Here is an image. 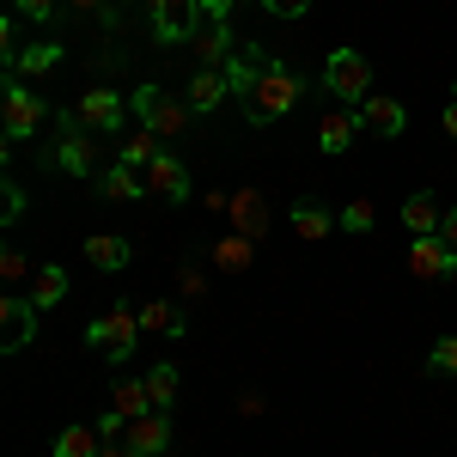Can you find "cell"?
<instances>
[{"instance_id": "4dcf8cb0", "label": "cell", "mask_w": 457, "mask_h": 457, "mask_svg": "<svg viewBox=\"0 0 457 457\" xmlns=\"http://www.w3.org/2000/svg\"><path fill=\"white\" fill-rule=\"evenodd\" d=\"M68 0H12V19H31V25H49Z\"/></svg>"}, {"instance_id": "ba28073f", "label": "cell", "mask_w": 457, "mask_h": 457, "mask_svg": "<svg viewBox=\"0 0 457 457\" xmlns=\"http://www.w3.org/2000/svg\"><path fill=\"white\" fill-rule=\"evenodd\" d=\"M73 110H79V122H86L92 135H122V129H129V98L110 92V86H92Z\"/></svg>"}, {"instance_id": "f35d334b", "label": "cell", "mask_w": 457, "mask_h": 457, "mask_svg": "<svg viewBox=\"0 0 457 457\" xmlns=\"http://www.w3.org/2000/svg\"><path fill=\"white\" fill-rule=\"evenodd\" d=\"M439 238H445V245H452V250H457V208H452V213H445V226H439Z\"/></svg>"}, {"instance_id": "5bb4252c", "label": "cell", "mask_w": 457, "mask_h": 457, "mask_svg": "<svg viewBox=\"0 0 457 457\" xmlns=\"http://www.w3.org/2000/svg\"><path fill=\"white\" fill-rule=\"evenodd\" d=\"M226 92H232V86H226V68H195L189 86H183V104L195 110V116H208V110L226 104Z\"/></svg>"}, {"instance_id": "ac0fdd59", "label": "cell", "mask_w": 457, "mask_h": 457, "mask_svg": "<svg viewBox=\"0 0 457 457\" xmlns=\"http://www.w3.org/2000/svg\"><path fill=\"white\" fill-rule=\"evenodd\" d=\"M238 49H232V19H208V31H195V62L202 68H226Z\"/></svg>"}, {"instance_id": "52a82bcc", "label": "cell", "mask_w": 457, "mask_h": 457, "mask_svg": "<svg viewBox=\"0 0 457 457\" xmlns=\"http://www.w3.org/2000/svg\"><path fill=\"white\" fill-rule=\"evenodd\" d=\"M146 19L159 43H195V19H202V0H146Z\"/></svg>"}, {"instance_id": "3957f363", "label": "cell", "mask_w": 457, "mask_h": 457, "mask_svg": "<svg viewBox=\"0 0 457 457\" xmlns=\"http://www.w3.org/2000/svg\"><path fill=\"white\" fill-rule=\"evenodd\" d=\"M135 336H141V312H129V305H116V312H104V317H92V323H86V348L104 353L110 366H129Z\"/></svg>"}, {"instance_id": "60d3db41", "label": "cell", "mask_w": 457, "mask_h": 457, "mask_svg": "<svg viewBox=\"0 0 457 457\" xmlns=\"http://www.w3.org/2000/svg\"><path fill=\"white\" fill-rule=\"evenodd\" d=\"M98 457H135V452H129V445H104Z\"/></svg>"}, {"instance_id": "d6986e66", "label": "cell", "mask_w": 457, "mask_h": 457, "mask_svg": "<svg viewBox=\"0 0 457 457\" xmlns=\"http://www.w3.org/2000/svg\"><path fill=\"white\" fill-rule=\"evenodd\" d=\"M98 189H104L110 202H146V195H153V189H146V171L122 165V159H116V165H110V171L98 177Z\"/></svg>"}, {"instance_id": "83f0119b", "label": "cell", "mask_w": 457, "mask_h": 457, "mask_svg": "<svg viewBox=\"0 0 457 457\" xmlns=\"http://www.w3.org/2000/svg\"><path fill=\"white\" fill-rule=\"evenodd\" d=\"M141 329H153V336H183V312H177L171 299H153V305H141Z\"/></svg>"}, {"instance_id": "d6a6232c", "label": "cell", "mask_w": 457, "mask_h": 457, "mask_svg": "<svg viewBox=\"0 0 457 457\" xmlns=\"http://www.w3.org/2000/svg\"><path fill=\"white\" fill-rule=\"evenodd\" d=\"M0 275H6V281H25V275H31V262H25V250H19V245L0 250Z\"/></svg>"}, {"instance_id": "d590c367", "label": "cell", "mask_w": 457, "mask_h": 457, "mask_svg": "<svg viewBox=\"0 0 457 457\" xmlns=\"http://www.w3.org/2000/svg\"><path fill=\"white\" fill-rule=\"evenodd\" d=\"M177 281H183V293H189V299H195V293H202V269H195V262H183V269H177Z\"/></svg>"}, {"instance_id": "b9f144b4", "label": "cell", "mask_w": 457, "mask_h": 457, "mask_svg": "<svg viewBox=\"0 0 457 457\" xmlns=\"http://www.w3.org/2000/svg\"><path fill=\"white\" fill-rule=\"evenodd\" d=\"M452 98H457V79H452Z\"/></svg>"}, {"instance_id": "4fadbf2b", "label": "cell", "mask_w": 457, "mask_h": 457, "mask_svg": "<svg viewBox=\"0 0 457 457\" xmlns=\"http://www.w3.org/2000/svg\"><path fill=\"white\" fill-rule=\"evenodd\" d=\"M353 135H360V110H348V104L329 110V116L317 122V153H323V159H342L353 146Z\"/></svg>"}, {"instance_id": "4316f807", "label": "cell", "mask_w": 457, "mask_h": 457, "mask_svg": "<svg viewBox=\"0 0 457 457\" xmlns=\"http://www.w3.org/2000/svg\"><path fill=\"white\" fill-rule=\"evenodd\" d=\"M159 153H165V146H159V135H153V129H135V135H122V165H135V171H146Z\"/></svg>"}, {"instance_id": "277c9868", "label": "cell", "mask_w": 457, "mask_h": 457, "mask_svg": "<svg viewBox=\"0 0 457 457\" xmlns=\"http://www.w3.org/2000/svg\"><path fill=\"white\" fill-rule=\"evenodd\" d=\"M43 116H49V110H43V98H37L19 73H6V92H0V135H6V146L31 141Z\"/></svg>"}, {"instance_id": "30bf717a", "label": "cell", "mask_w": 457, "mask_h": 457, "mask_svg": "<svg viewBox=\"0 0 457 457\" xmlns=\"http://www.w3.org/2000/svg\"><path fill=\"white\" fill-rule=\"evenodd\" d=\"M37 317H43V312L31 305V293H6V299H0V348L19 353L37 336Z\"/></svg>"}, {"instance_id": "f1b7e54d", "label": "cell", "mask_w": 457, "mask_h": 457, "mask_svg": "<svg viewBox=\"0 0 457 457\" xmlns=\"http://www.w3.org/2000/svg\"><path fill=\"white\" fill-rule=\"evenodd\" d=\"M177 378H183V372H177L171 360H159V366L146 372V390H153V409H171V403H177Z\"/></svg>"}, {"instance_id": "e575fe53", "label": "cell", "mask_w": 457, "mask_h": 457, "mask_svg": "<svg viewBox=\"0 0 457 457\" xmlns=\"http://www.w3.org/2000/svg\"><path fill=\"white\" fill-rule=\"evenodd\" d=\"M256 6H262L269 19H305V12H312V0H256Z\"/></svg>"}, {"instance_id": "1f68e13d", "label": "cell", "mask_w": 457, "mask_h": 457, "mask_svg": "<svg viewBox=\"0 0 457 457\" xmlns=\"http://www.w3.org/2000/svg\"><path fill=\"white\" fill-rule=\"evenodd\" d=\"M427 366L452 378V372H457V336H439V342H433V353H427Z\"/></svg>"}, {"instance_id": "5b68a950", "label": "cell", "mask_w": 457, "mask_h": 457, "mask_svg": "<svg viewBox=\"0 0 457 457\" xmlns=\"http://www.w3.org/2000/svg\"><path fill=\"white\" fill-rule=\"evenodd\" d=\"M135 116H141V129H153L159 141H171V135L189 129V116H195V110L183 104V98H171L165 86H135Z\"/></svg>"}, {"instance_id": "8fae6325", "label": "cell", "mask_w": 457, "mask_h": 457, "mask_svg": "<svg viewBox=\"0 0 457 457\" xmlns=\"http://www.w3.org/2000/svg\"><path fill=\"white\" fill-rule=\"evenodd\" d=\"M409 269L421 275V281H445V275H457V250L433 232V238H415L409 245Z\"/></svg>"}, {"instance_id": "ab89813d", "label": "cell", "mask_w": 457, "mask_h": 457, "mask_svg": "<svg viewBox=\"0 0 457 457\" xmlns=\"http://www.w3.org/2000/svg\"><path fill=\"white\" fill-rule=\"evenodd\" d=\"M445 135L457 141V98H445Z\"/></svg>"}, {"instance_id": "7402d4cb", "label": "cell", "mask_w": 457, "mask_h": 457, "mask_svg": "<svg viewBox=\"0 0 457 457\" xmlns=\"http://www.w3.org/2000/svg\"><path fill=\"white\" fill-rule=\"evenodd\" d=\"M110 409H116V415H129V421L153 415V390H146V378H116V390H110Z\"/></svg>"}, {"instance_id": "484cf974", "label": "cell", "mask_w": 457, "mask_h": 457, "mask_svg": "<svg viewBox=\"0 0 457 457\" xmlns=\"http://www.w3.org/2000/svg\"><path fill=\"white\" fill-rule=\"evenodd\" d=\"M98 452H104L98 427H62L55 433V457H98Z\"/></svg>"}, {"instance_id": "6da1fadb", "label": "cell", "mask_w": 457, "mask_h": 457, "mask_svg": "<svg viewBox=\"0 0 457 457\" xmlns=\"http://www.w3.org/2000/svg\"><path fill=\"white\" fill-rule=\"evenodd\" d=\"M305 98V79L287 68V62H275V55H262V68H256V79L245 86V98H238V110H245L250 129H269V122H281L287 110Z\"/></svg>"}, {"instance_id": "836d02e7", "label": "cell", "mask_w": 457, "mask_h": 457, "mask_svg": "<svg viewBox=\"0 0 457 457\" xmlns=\"http://www.w3.org/2000/svg\"><path fill=\"white\" fill-rule=\"evenodd\" d=\"M98 439H104V445H122V439H129V415H116V409L98 415Z\"/></svg>"}, {"instance_id": "d4e9b609", "label": "cell", "mask_w": 457, "mask_h": 457, "mask_svg": "<svg viewBox=\"0 0 457 457\" xmlns=\"http://www.w3.org/2000/svg\"><path fill=\"white\" fill-rule=\"evenodd\" d=\"M403 226H409L415 238H433V232L445 226V213H439L433 195H409V202H403Z\"/></svg>"}, {"instance_id": "9a60e30c", "label": "cell", "mask_w": 457, "mask_h": 457, "mask_svg": "<svg viewBox=\"0 0 457 457\" xmlns=\"http://www.w3.org/2000/svg\"><path fill=\"white\" fill-rule=\"evenodd\" d=\"M146 189H153L159 202H183V195H189V171H183V159H177V153H159V159L146 165Z\"/></svg>"}, {"instance_id": "8d00e7d4", "label": "cell", "mask_w": 457, "mask_h": 457, "mask_svg": "<svg viewBox=\"0 0 457 457\" xmlns=\"http://www.w3.org/2000/svg\"><path fill=\"white\" fill-rule=\"evenodd\" d=\"M232 6H245V0H202V12H208V19H232Z\"/></svg>"}, {"instance_id": "2e32d148", "label": "cell", "mask_w": 457, "mask_h": 457, "mask_svg": "<svg viewBox=\"0 0 457 457\" xmlns=\"http://www.w3.org/2000/svg\"><path fill=\"white\" fill-rule=\"evenodd\" d=\"M86 262L104 269V275H122V269L135 262V245H129L122 232H92V238H86Z\"/></svg>"}, {"instance_id": "7a4b0ae2", "label": "cell", "mask_w": 457, "mask_h": 457, "mask_svg": "<svg viewBox=\"0 0 457 457\" xmlns=\"http://www.w3.org/2000/svg\"><path fill=\"white\" fill-rule=\"evenodd\" d=\"M323 92H329L336 104L360 110L372 98V62H366L360 49H329V62H323Z\"/></svg>"}, {"instance_id": "9c48e42d", "label": "cell", "mask_w": 457, "mask_h": 457, "mask_svg": "<svg viewBox=\"0 0 457 457\" xmlns=\"http://www.w3.org/2000/svg\"><path fill=\"white\" fill-rule=\"evenodd\" d=\"M226 213H232V232H245V238H262L269 226H275V208H269V195L245 183V189H232L226 195Z\"/></svg>"}, {"instance_id": "7c38bea8", "label": "cell", "mask_w": 457, "mask_h": 457, "mask_svg": "<svg viewBox=\"0 0 457 457\" xmlns=\"http://www.w3.org/2000/svg\"><path fill=\"white\" fill-rule=\"evenodd\" d=\"M135 457H165L171 452V415L165 409H153V415H141V421H129V439H122Z\"/></svg>"}, {"instance_id": "f546056e", "label": "cell", "mask_w": 457, "mask_h": 457, "mask_svg": "<svg viewBox=\"0 0 457 457\" xmlns=\"http://www.w3.org/2000/svg\"><path fill=\"white\" fill-rule=\"evenodd\" d=\"M372 226H378V208L366 195H353L348 208H342V232H372Z\"/></svg>"}, {"instance_id": "e0dca14e", "label": "cell", "mask_w": 457, "mask_h": 457, "mask_svg": "<svg viewBox=\"0 0 457 457\" xmlns=\"http://www.w3.org/2000/svg\"><path fill=\"white\" fill-rule=\"evenodd\" d=\"M403 122H409V110L396 104V98H385V92H372V98L360 104V129H372L378 141H390V135H403Z\"/></svg>"}, {"instance_id": "ffe728a7", "label": "cell", "mask_w": 457, "mask_h": 457, "mask_svg": "<svg viewBox=\"0 0 457 457\" xmlns=\"http://www.w3.org/2000/svg\"><path fill=\"white\" fill-rule=\"evenodd\" d=\"M49 68H62V43H55V37H43V43H31V49L12 55V73H19V79H43Z\"/></svg>"}, {"instance_id": "74e56055", "label": "cell", "mask_w": 457, "mask_h": 457, "mask_svg": "<svg viewBox=\"0 0 457 457\" xmlns=\"http://www.w3.org/2000/svg\"><path fill=\"white\" fill-rule=\"evenodd\" d=\"M68 6L79 12V19H86V12H98V19H104V12H110V0H68Z\"/></svg>"}, {"instance_id": "cb8c5ba5", "label": "cell", "mask_w": 457, "mask_h": 457, "mask_svg": "<svg viewBox=\"0 0 457 457\" xmlns=\"http://www.w3.org/2000/svg\"><path fill=\"white\" fill-rule=\"evenodd\" d=\"M62 299H68V269L62 262H43L37 269V287H31V305L37 312H55Z\"/></svg>"}, {"instance_id": "8992f818", "label": "cell", "mask_w": 457, "mask_h": 457, "mask_svg": "<svg viewBox=\"0 0 457 457\" xmlns=\"http://www.w3.org/2000/svg\"><path fill=\"white\" fill-rule=\"evenodd\" d=\"M55 165L68 177H104L98 171V135H86L79 110H62V135H55Z\"/></svg>"}, {"instance_id": "603a6c76", "label": "cell", "mask_w": 457, "mask_h": 457, "mask_svg": "<svg viewBox=\"0 0 457 457\" xmlns=\"http://www.w3.org/2000/svg\"><path fill=\"white\" fill-rule=\"evenodd\" d=\"M250 262H256V238H245V232H226L213 245V269H226V275H245Z\"/></svg>"}, {"instance_id": "44dd1931", "label": "cell", "mask_w": 457, "mask_h": 457, "mask_svg": "<svg viewBox=\"0 0 457 457\" xmlns=\"http://www.w3.org/2000/svg\"><path fill=\"white\" fill-rule=\"evenodd\" d=\"M287 226H293V232H299L305 245H317V238H329V232L342 226V220H329V213L317 208V202H293V208H287Z\"/></svg>"}]
</instances>
